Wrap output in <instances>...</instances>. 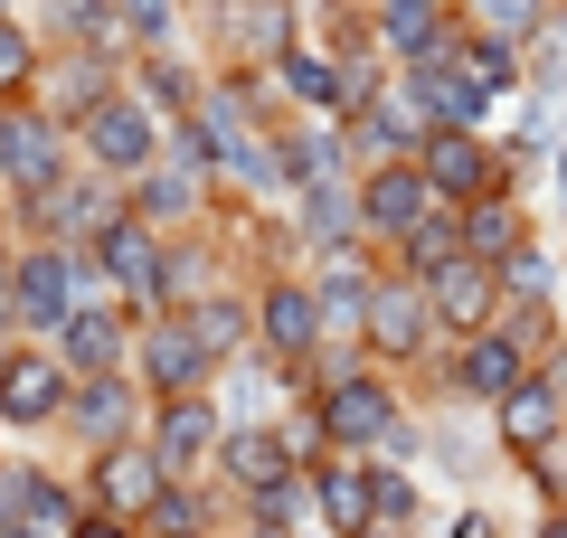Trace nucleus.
Here are the masks:
<instances>
[{
  "label": "nucleus",
  "mask_w": 567,
  "mask_h": 538,
  "mask_svg": "<svg viewBox=\"0 0 567 538\" xmlns=\"http://www.w3.org/2000/svg\"><path fill=\"white\" fill-rule=\"evenodd\" d=\"M142 416H152V397L133 387V369H114V379H76V387H66V416L58 425L85 444V454H104V444H133Z\"/></svg>",
  "instance_id": "nucleus-17"
},
{
  "label": "nucleus",
  "mask_w": 567,
  "mask_h": 538,
  "mask_svg": "<svg viewBox=\"0 0 567 538\" xmlns=\"http://www.w3.org/2000/svg\"><path fill=\"white\" fill-rule=\"evenodd\" d=\"M227 538H322V529H275V519H246L237 510V519H227Z\"/></svg>",
  "instance_id": "nucleus-39"
},
{
  "label": "nucleus",
  "mask_w": 567,
  "mask_h": 538,
  "mask_svg": "<svg viewBox=\"0 0 567 538\" xmlns=\"http://www.w3.org/2000/svg\"><path fill=\"white\" fill-rule=\"evenodd\" d=\"M529 369H539V340H529L520 321H492V331H464V340H454L445 397H454V406H502Z\"/></svg>",
  "instance_id": "nucleus-6"
},
{
  "label": "nucleus",
  "mask_w": 567,
  "mask_h": 538,
  "mask_svg": "<svg viewBox=\"0 0 567 538\" xmlns=\"http://www.w3.org/2000/svg\"><path fill=\"white\" fill-rule=\"evenodd\" d=\"M406 161L425 170V189H435L445 208H464V199H492V189H520V179H529V161L511 152V142H492L483 123H435V133H425Z\"/></svg>",
  "instance_id": "nucleus-1"
},
{
  "label": "nucleus",
  "mask_w": 567,
  "mask_h": 538,
  "mask_svg": "<svg viewBox=\"0 0 567 538\" xmlns=\"http://www.w3.org/2000/svg\"><path fill=\"white\" fill-rule=\"evenodd\" d=\"M189 538H227V529H189Z\"/></svg>",
  "instance_id": "nucleus-43"
},
{
  "label": "nucleus",
  "mask_w": 567,
  "mask_h": 538,
  "mask_svg": "<svg viewBox=\"0 0 567 538\" xmlns=\"http://www.w3.org/2000/svg\"><path fill=\"white\" fill-rule=\"evenodd\" d=\"M350 189H360V237L379 246V256H388L416 218H435V208H445L435 189H425L416 161H369V170H350Z\"/></svg>",
  "instance_id": "nucleus-14"
},
{
  "label": "nucleus",
  "mask_w": 567,
  "mask_h": 538,
  "mask_svg": "<svg viewBox=\"0 0 567 538\" xmlns=\"http://www.w3.org/2000/svg\"><path fill=\"white\" fill-rule=\"evenodd\" d=\"M66 170H76V142H66L39 104H0V218L29 208V199H48Z\"/></svg>",
  "instance_id": "nucleus-4"
},
{
  "label": "nucleus",
  "mask_w": 567,
  "mask_h": 538,
  "mask_svg": "<svg viewBox=\"0 0 567 538\" xmlns=\"http://www.w3.org/2000/svg\"><path fill=\"white\" fill-rule=\"evenodd\" d=\"M133 387L142 397H189V387H218V369H208V350L189 340V321L181 312H142L133 321Z\"/></svg>",
  "instance_id": "nucleus-10"
},
{
  "label": "nucleus",
  "mask_w": 567,
  "mask_h": 538,
  "mask_svg": "<svg viewBox=\"0 0 567 538\" xmlns=\"http://www.w3.org/2000/svg\"><path fill=\"white\" fill-rule=\"evenodd\" d=\"M284 208H293V246H303V265H312V256H350V246H369V237H360V189H350V170L303 179Z\"/></svg>",
  "instance_id": "nucleus-18"
},
{
  "label": "nucleus",
  "mask_w": 567,
  "mask_h": 538,
  "mask_svg": "<svg viewBox=\"0 0 567 538\" xmlns=\"http://www.w3.org/2000/svg\"><path fill=\"white\" fill-rule=\"evenodd\" d=\"M114 85H123V58H114V48H48V58H39V95H29V104H39L58 133H76Z\"/></svg>",
  "instance_id": "nucleus-13"
},
{
  "label": "nucleus",
  "mask_w": 567,
  "mask_h": 538,
  "mask_svg": "<svg viewBox=\"0 0 567 538\" xmlns=\"http://www.w3.org/2000/svg\"><path fill=\"white\" fill-rule=\"evenodd\" d=\"M218 66H275L284 48L303 39V10L293 0H237V10H218Z\"/></svg>",
  "instance_id": "nucleus-22"
},
{
  "label": "nucleus",
  "mask_w": 567,
  "mask_h": 538,
  "mask_svg": "<svg viewBox=\"0 0 567 538\" xmlns=\"http://www.w3.org/2000/svg\"><path fill=\"white\" fill-rule=\"evenodd\" d=\"M48 492V463H20V454H0V529H20L29 510H39Z\"/></svg>",
  "instance_id": "nucleus-36"
},
{
  "label": "nucleus",
  "mask_w": 567,
  "mask_h": 538,
  "mask_svg": "<svg viewBox=\"0 0 567 538\" xmlns=\"http://www.w3.org/2000/svg\"><path fill=\"white\" fill-rule=\"evenodd\" d=\"M76 492H85V510H114V519H152L162 510V492H171V473H162V454L152 444H104V454H85V473H76Z\"/></svg>",
  "instance_id": "nucleus-11"
},
{
  "label": "nucleus",
  "mask_w": 567,
  "mask_h": 538,
  "mask_svg": "<svg viewBox=\"0 0 567 538\" xmlns=\"http://www.w3.org/2000/svg\"><path fill=\"white\" fill-rule=\"evenodd\" d=\"M312 416H322L331 454H379V444L406 425V397H398V379H388V369L350 359L331 387H312Z\"/></svg>",
  "instance_id": "nucleus-3"
},
{
  "label": "nucleus",
  "mask_w": 567,
  "mask_h": 538,
  "mask_svg": "<svg viewBox=\"0 0 567 538\" xmlns=\"http://www.w3.org/2000/svg\"><path fill=\"white\" fill-rule=\"evenodd\" d=\"M10 246H20V237H10V227H0V293H10Z\"/></svg>",
  "instance_id": "nucleus-41"
},
{
  "label": "nucleus",
  "mask_w": 567,
  "mask_h": 538,
  "mask_svg": "<svg viewBox=\"0 0 567 538\" xmlns=\"http://www.w3.org/2000/svg\"><path fill=\"white\" fill-rule=\"evenodd\" d=\"M85 256L104 265V283H114V302H123L133 321H142V312H162V227H142L133 208H123V218L104 227Z\"/></svg>",
  "instance_id": "nucleus-16"
},
{
  "label": "nucleus",
  "mask_w": 567,
  "mask_h": 538,
  "mask_svg": "<svg viewBox=\"0 0 567 538\" xmlns=\"http://www.w3.org/2000/svg\"><path fill=\"white\" fill-rule=\"evenodd\" d=\"M379 246H350V256H312V302H322V321H331V340H360V321H369V293H379Z\"/></svg>",
  "instance_id": "nucleus-25"
},
{
  "label": "nucleus",
  "mask_w": 567,
  "mask_h": 538,
  "mask_svg": "<svg viewBox=\"0 0 567 538\" xmlns=\"http://www.w3.org/2000/svg\"><path fill=\"white\" fill-rule=\"evenodd\" d=\"M66 538H142V529H133V519H114V510H76V529H66Z\"/></svg>",
  "instance_id": "nucleus-38"
},
{
  "label": "nucleus",
  "mask_w": 567,
  "mask_h": 538,
  "mask_svg": "<svg viewBox=\"0 0 567 538\" xmlns=\"http://www.w3.org/2000/svg\"><path fill=\"white\" fill-rule=\"evenodd\" d=\"M66 359L48 350V340H10V359H0V435H48V425L66 416Z\"/></svg>",
  "instance_id": "nucleus-8"
},
{
  "label": "nucleus",
  "mask_w": 567,
  "mask_h": 538,
  "mask_svg": "<svg viewBox=\"0 0 567 538\" xmlns=\"http://www.w3.org/2000/svg\"><path fill=\"white\" fill-rule=\"evenodd\" d=\"M341 133H350V170H369V161H406V152L425 142V104L406 95V76L388 66V85L369 95V114L341 123Z\"/></svg>",
  "instance_id": "nucleus-20"
},
{
  "label": "nucleus",
  "mask_w": 567,
  "mask_h": 538,
  "mask_svg": "<svg viewBox=\"0 0 567 538\" xmlns=\"http://www.w3.org/2000/svg\"><path fill=\"white\" fill-rule=\"evenodd\" d=\"M39 58H48V39L20 20V10H0V104H29V95H39Z\"/></svg>",
  "instance_id": "nucleus-34"
},
{
  "label": "nucleus",
  "mask_w": 567,
  "mask_h": 538,
  "mask_svg": "<svg viewBox=\"0 0 567 538\" xmlns=\"http://www.w3.org/2000/svg\"><path fill=\"white\" fill-rule=\"evenodd\" d=\"M312 529L322 538L369 529V454H322L312 463Z\"/></svg>",
  "instance_id": "nucleus-27"
},
{
  "label": "nucleus",
  "mask_w": 567,
  "mask_h": 538,
  "mask_svg": "<svg viewBox=\"0 0 567 538\" xmlns=\"http://www.w3.org/2000/svg\"><path fill=\"white\" fill-rule=\"evenodd\" d=\"M520 76H529V85H558V95H567V0L520 39Z\"/></svg>",
  "instance_id": "nucleus-35"
},
{
  "label": "nucleus",
  "mask_w": 567,
  "mask_h": 538,
  "mask_svg": "<svg viewBox=\"0 0 567 538\" xmlns=\"http://www.w3.org/2000/svg\"><path fill=\"white\" fill-rule=\"evenodd\" d=\"M435 312H425V293L406 275H379V293H369V321H360V359L369 369H388V379H398V369H416L425 350H435Z\"/></svg>",
  "instance_id": "nucleus-9"
},
{
  "label": "nucleus",
  "mask_w": 567,
  "mask_h": 538,
  "mask_svg": "<svg viewBox=\"0 0 567 538\" xmlns=\"http://www.w3.org/2000/svg\"><path fill=\"white\" fill-rule=\"evenodd\" d=\"M492 283H502V312H558V302H567V256L548 237H529L520 256L492 265Z\"/></svg>",
  "instance_id": "nucleus-31"
},
{
  "label": "nucleus",
  "mask_w": 567,
  "mask_h": 538,
  "mask_svg": "<svg viewBox=\"0 0 567 538\" xmlns=\"http://www.w3.org/2000/svg\"><path fill=\"white\" fill-rule=\"evenodd\" d=\"M66 142H76V170H95V179H114V189H123V179L152 170V152H162V114H142L133 85H114V95H104Z\"/></svg>",
  "instance_id": "nucleus-5"
},
{
  "label": "nucleus",
  "mask_w": 567,
  "mask_h": 538,
  "mask_svg": "<svg viewBox=\"0 0 567 538\" xmlns=\"http://www.w3.org/2000/svg\"><path fill=\"white\" fill-rule=\"evenodd\" d=\"M322 340H331V321H322V302H312V283L293 275V265H284V275H256V350L265 359L303 369Z\"/></svg>",
  "instance_id": "nucleus-12"
},
{
  "label": "nucleus",
  "mask_w": 567,
  "mask_h": 538,
  "mask_svg": "<svg viewBox=\"0 0 567 538\" xmlns=\"http://www.w3.org/2000/svg\"><path fill=\"white\" fill-rule=\"evenodd\" d=\"M416 293H425V312H435V331H445V340L502 321V283H492V265H473V256H445L435 275H416Z\"/></svg>",
  "instance_id": "nucleus-19"
},
{
  "label": "nucleus",
  "mask_w": 567,
  "mask_h": 538,
  "mask_svg": "<svg viewBox=\"0 0 567 538\" xmlns=\"http://www.w3.org/2000/svg\"><path fill=\"white\" fill-rule=\"evenodd\" d=\"M275 152H284V199H293L303 179L350 170V133H341L331 114H284V123H275Z\"/></svg>",
  "instance_id": "nucleus-28"
},
{
  "label": "nucleus",
  "mask_w": 567,
  "mask_h": 538,
  "mask_svg": "<svg viewBox=\"0 0 567 538\" xmlns=\"http://www.w3.org/2000/svg\"><path fill=\"white\" fill-rule=\"evenodd\" d=\"M293 463H284V444H275V425H227L218 435V463H208V482H218L227 500H256L265 482H284Z\"/></svg>",
  "instance_id": "nucleus-29"
},
{
  "label": "nucleus",
  "mask_w": 567,
  "mask_h": 538,
  "mask_svg": "<svg viewBox=\"0 0 567 538\" xmlns=\"http://www.w3.org/2000/svg\"><path fill=\"white\" fill-rule=\"evenodd\" d=\"M454 29H464V10H454V0H369V48H379L388 66L435 58Z\"/></svg>",
  "instance_id": "nucleus-24"
},
{
  "label": "nucleus",
  "mask_w": 567,
  "mask_h": 538,
  "mask_svg": "<svg viewBox=\"0 0 567 538\" xmlns=\"http://www.w3.org/2000/svg\"><path fill=\"white\" fill-rule=\"evenodd\" d=\"M529 538H567V510H539V519H529Z\"/></svg>",
  "instance_id": "nucleus-40"
},
{
  "label": "nucleus",
  "mask_w": 567,
  "mask_h": 538,
  "mask_svg": "<svg viewBox=\"0 0 567 538\" xmlns=\"http://www.w3.org/2000/svg\"><path fill=\"white\" fill-rule=\"evenodd\" d=\"M48 350L66 359V379H114L123 359H133V312H123V302H76Z\"/></svg>",
  "instance_id": "nucleus-21"
},
{
  "label": "nucleus",
  "mask_w": 567,
  "mask_h": 538,
  "mask_svg": "<svg viewBox=\"0 0 567 538\" xmlns=\"http://www.w3.org/2000/svg\"><path fill=\"white\" fill-rule=\"evenodd\" d=\"M483 425H492V454H502V463H539L548 444L567 435V397H558L548 369H529L502 406H483Z\"/></svg>",
  "instance_id": "nucleus-15"
},
{
  "label": "nucleus",
  "mask_w": 567,
  "mask_h": 538,
  "mask_svg": "<svg viewBox=\"0 0 567 538\" xmlns=\"http://www.w3.org/2000/svg\"><path fill=\"white\" fill-rule=\"evenodd\" d=\"M123 85H133V95H142V114H162V123H181L189 104H199L208 66H189L181 48H142V58H123Z\"/></svg>",
  "instance_id": "nucleus-30"
},
{
  "label": "nucleus",
  "mask_w": 567,
  "mask_h": 538,
  "mask_svg": "<svg viewBox=\"0 0 567 538\" xmlns=\"http://www.w3.org/2000/svg\"><path fill=\"white\" fill-rule=\"evenodd\" d=\"M66 312H76V246L20 237L10 246V293H0V321L20 340H58Z\"/></svg>",
  "instance_id": "nucleus-2"
},
{
  "label": "nucleus",
  "mask_w": 567,
  "mask_h": 538,
  "mask_svg": "<svg viewBox=\"0 0 567 538\" xmlns=\"http://www.w3.org/2000/svg\"><path fill=\"white\" fill-rule=\"evenodd\" d=\"M10 340H20V331H10V321H0V359H10Z\"/></svg>",
  "instance_id": "nucleus-42"
},
{
  "label": "nucleus",
  "mask_w": 567,
  "mask_h": 538,
  "mask_svg": "<svg viewBox=\"0 0 567 538\" xmlns=\"http://www.w3.org/2000/svg\"><path fill=\"white\" fill-rule=\"evenodd\" d=\"M218 387H189V397H152V416H142V444L162 454L171 482H208V463H218Z\"/></svg>",
  "instance_id": "nucleus-7"
},
{
  "label": "nucleus",
  "mask_w": 567,
  "mask_h": 538,
  "mask_svg": "<svg viewBox=\"0 0 567 538\" xmlns=\"http://www.w3.org/2000/svg\"><path fill=\"white\" fill-rule=\"evenodd\" d=\"M181 321H189V340L208 350V369H227V359H246L256 350V283H208V293H189L181 302Z\"/></svg>",
  "instance_id": "nucleus-23"
},
{
  "label": "nucleus",
  "mask_w": 567,
  "mask_h": 538,
  "mask_svg": "<svg viewBox=\"0 0 567 538\" xmlns=\"http://www.w3.org/2000/svg\"><path fill=\"white\" fill-rule=\"evenodd\" d=\"M445 538H520V529H511V519L492 510V500H464V510H454V529H445Z\"/></svg>",
  "instance_id": "nucleus-37"
},
{
  "label": "nucleus",
  "mask_w": 567,
  "mask_h": 538,
  "mask_svg": "<svg viewBox=\"0 0 567 538\" xmlns=\"http://www.w3.org/2000/svg\"><path fill=\"white\" fill-rule=\"evenodd\" d=\"M454 66H464V85H473V95H483V104H511V95H520V48H511V39H492V29H454Z\"/></svg>",
  "instance_id": "nucleus-32"
},
{
  "label": "nucleus",
  "mask_w": 567,
  "mask_h": 538,
  "mask_svg": "<svg viewBox=\"0 0 567 538\" xmlns=\"http://www.w3.org/2000/svg\"><path fill=\"white\" fill-rule=\"evenodd\" d=\"M529 237H539V227H529L520 189H492V199H464V208H454V246H464L473 265H502V256H520Z\"/></svg>",
  "instance_id": "nucleus-26"
},
{
  "label": "nucleus",
  "mask_w": 567,
  "mask_h": 538,
  "mask_svg": "<svg viewBox=\"0 0 567 538\" xmlns=\"http://www.w3.org/2000/svg\"><path fill=\"white\" fill-rule=\"evenodd\" d=\"M425 444H435V473L464 482V492L492 473V425H483V406H464L454 425H425Z\"/></svg>",
  "instance_id": "nucleus-33"
}]
</instances>
